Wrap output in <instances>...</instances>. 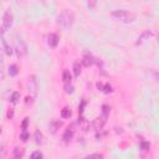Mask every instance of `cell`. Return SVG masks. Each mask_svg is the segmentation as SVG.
<instances>
[{"instance_id":"obj_30","label":"cell","mask_w":159,"mask_h":159,"mask_svg":"<svg viewBox=\"0 0 159 159\" xmlns=\"http://www.w3.org/2000/svg\"><path fill=\"white\" fill-rule=\"evenodd\" d=\"M13 116H14V112H13V111H9V112H7V118H13Z\"/></svg>"},{"instance_id":"obj_5","label":"cell","mask_w":159,"mask_h":159,"mask_svg":"<svg viewBox=\"0 0 159 159\" xmlns=\"http://www.w3.org/2000/svg\"><path fill=\"white\" fill-rule=\"evenodd\" d=\"M13 21H14V16L10 11H5L4 16H3V24H4V29L9 30L13 26Z\"/></svg>"},{"instance_id":"obj_25","label":"cell","mask_w":159,"mask_h":159,"mask_svg":"<svg viewBox=\"0 0 159 159\" xmlns=\"http://www.w3.org/2000/svg\"><path fill=\"white\" fill-rule=\"evenodd\" d=\"M43 157H44V154L41 153V152H34V153L31 154V158L32 159H37V158L40 159V158H43Z\"/></svg>"},{"instance_id":"obj_26","label":"cell","mask_w":159,"mask_h":159,"mask_svg":"<svg viewBox=\"0 0 159 159\" xmlns=\"http://www.w3.org/2000/svg\"><path fill=\"white\" fill-rule=\"evenodd\" d=\"M102 91L105 92V93H111V92H112V87L110 85H105L102 87Z\"/></svg>"},{"instance_id":"obj_14","label":"cell","mask_w":159,"mask_h":159,"mask_svg":"<svg viewBox=\"0 0 159 159\" xmlns=\"http://www.w3.org/2000/svg\"><path fill=\"white\" fill-rule=\"evenodd\" d=\"M13 157L16 158V159H20L24 157V149L22 148H15L14 149V153H13Z\"/></svg>"},{"instance_id":"obj_31","label":"cell","mask_w":159,"mask_h":159,"mask_svg":"<svg viewBox=\"0 0 159 159\" xmlns=\"http://www.w3.org/2000/svg\"><path fill=\"white\" fill-rule=\"evenodd\" d=\"M0 133H1V127H0Z\"/></svg>"},{"instance_id":"obj_2","label":"cell","mask_w":159,"mask_h":159,"mask_svg":"<svg viewBox=\"0 0 159 159\" xmlns=\"http://www.w3.org/2000/svg\"><path fill=\"white\" fill-rule=\"evenodd\" d=\"M112 18H114L116 20H119L122 22H133L136 20V15L127 11V10H114L112 11Z\"/></svg>"},{"instance_id":"obj_28","label":"cell","mask_w":159,"mask_h":159,"mask_svg":"<svg viewBox=\"0 0 159 159\" xmlns=\"http://www.w3.org/2000/svg\"><path fill=\"white\" fill-rule=\"evenodd\" d=\"M87 158H98V159H101V158H103V155L99 154V153H93V154L87 155Z\"/></svg>"},{"instance_id":"obj_1","label":"cell","mask_w":159,"mask_h":159,"mask_svg":"<svg viewBox=\"0 0 159 159\" xmlns=\"http://www.w3.org/2000/svg\"><path fill=\"white\" fill-rule=\"evenodd\" d=\"M73 21H75V14L69 9L62 10L57 16V25H60L62 29H70Z\"/></svg>"},{"instance_id":"obj_23","label":"cell","mask_w":159,"mask_h":159,"mask_svg":"<svg viewBox=\"0 0 159 159\" xmlns=\"http://www.w3.org/2000/svg\"><path fill=\"white\" fill-rule=\"evenodd\" d=\"M65 92L66 93H72L73 92V86L71 85V83H66L65 85Z\"/></svg>"},{"instance_id":"obj_3","label":"cell","mask_w":159,"mask_h":159,"mask_svg":"<svg viewBox=\"0 0 159 159\" xmlns=\"http://www.w3.org/2000/svg\"><path fill=\"white\" fill-rule=\"evenodd\" d=\"M15 51H16V55H18V57H22L26 55L28 52V49H26V45H25V43L22 41V39H16L15 41Z\"/></svg>"},{"instance_id":"obj_6","label":"cell","mask_w":159,"mask_h":159,"mask_svg":"<svg viewBox=\"0 0 159 159\" xmlns=\"http://www.w3.org/2000/svg\"><path fill=\"white\" fill-rule=\"evenodd\" d=\"M106 122H107V116L106 114H102V116L97 117V118L93 121V128L96 131H101L103 128V125L106 124Z\"/></svg>"},{"instance_id":"obj_22","label":"cell","mask_w":159,"mask_h":159,"mask_svg":"<svg viewBox=\"0 0 159 159\" xmlns=\"http://www.w3.org/2000/svg\"><path fill=\"white\" fill-rule=\"evenodd\" d=\"M29 138H30V134H29V133H28L26 131H22V133L20 134V139H21L22 142H26Z\"/></svg>"},{"instance_id":"obj_11","label":"cell","mask_w":159,"mask_h":159,"mask_svg":"<svg viewBox=\"0 0 159 159\" xmlns=\"http://www.w3.org/2000/svg\"><path fill=\"white\" fill-rule=\"evenodd\" d=\"M73 129L72 128H67V129H66V132L63 133V136H62V139L65 140V142H70L72 138H73Z\"/></svg>"},{"instance_id":"obj_10","label":"cell","mask_w":159,"mask_h":159,"mask_svg":"<svg viewBox=\"0 0 159 159\" xmlns=\"http://www.w3.org/2000/svg\"><path fill=\"white\" fill-rule=\"evenodd\" d=\"M82 63H83V66L88 67V66H92V65L95 63V58L92 57L91 55H85V56H83V58H82Z\"/></svg>"},{"instance_id":"obj_12","label":"cell","mask_w":159,"mask_h":159,"mask_svg":"<svg viewBox=\"0 0 159 159\" xmlns=\"http://www.w3.org/2000/svg\"><path fill=\"white\" fill-rule=\"evenodd\" d=\"M4 77H5V65H4L1 51H0V81L4 80Z\"/></svg>"},{"instance_id":"obj_4","label":"cell","mask_w":159,"mask_h":159,"mask_svg":"<svg viewBox=\"0 0 159 159\" xmlns=\"http://www.w3.org/2000/svg\"><path fill=\"white\" fill-rule=\"evenodd\" d=\"M28 90L30 93H32V96H36L37 95V90H39V85H37V81H36V77L34 75H31L29 77V81H28Z\"/></svg>"},{"instance_id":"obj_7","label":"cell","mask_w":159,"mask_h":159,"mask_svg":"<svg viewBox=\"0 0 159 159\" xmlns=\"http://www.w3.org/2000/svg\"><path fill=\"white\" fill-rule=\"evenodd\" d=\"M152 36H154V32H153V31H150V30H144L143 32H142V35L138 37L136 45L138 46V45H140V44H143L146 40H149V37H152Z\"/></svg>"},{"instance_id":"obj_8","label":"cell","mask_w":159,"mask_h":159,"mask_svg":"<svg viewBox=\"0 0 159 159\" xmlns=\"http://www.w3.org/2000/svg\"><path fill=\"white\" fill-rule=\"evenodd\" d=\"M61 127H62V122L57 121V119H52L51 122H50V124H49V129H50V132H51L52 134L57 133V131L60 129Z\"/></svg>"},{"instance_id":"obj_16","label":"cell","mask_w":159,"mask_h":159,"mask_svg":"<svg viewBox=\"0 0 159 159\" xmlns=\"http://www.w3.org/2000/svg\"><path fill=\"white\" fill-rule=\"evenodd\" d=\"M19 99H20V93L19 92H14V93L11 95V97H10V102L13 105H16L19 102Z\"/></svg>"},{"instance_id":"obj_21","label":"cell","mask_w":159,"mask_h":159,"mask_svg":"<svg viewBox=\"0 0 159 159\" xmlns=\"http://www.w3.org/2000/svg\"><path fill=\"white\" fill-rule=\"evenodd\" d=\"M97 5V0H87V6L90 7L91 10H93Z\"/></svg>"},{"instance_id":"obj_15","label":"cell","mask_w":159,"mask_h":159,"mask_svg":"<svg viewBox=\"0 0 159 159\" xmlns=\"http://www.w3.org/2000/svg\"><path fill=\"white\" fill-rule=\"evenodd\" d=\"M71 73H70V71H63V73H62V80H63V82L65 83H70L71 82Z\"/></svg>"},{"instance_id":"obj_29","label":"cell","mask_w":159,"mask_h":159,"mask_svg":"<svg viewBox=\"0 0 159 159\" xmlns=\"http://www.w3.org/2000/svg\"><path fill=\"white\" fill-rule=\"evenodd\" d=\"M1 150H3V152H1V153H0V157H1V158H4V157H5V154H6V150H5V147H3V148H1Z\"/></svg>"},{"instance_id":"obj_13","label":"cell","mask_w":159,"mask_h":159,"mask_svg":"<svg viewBox=\"0 0 159 159\" xmlns=\"http://www.w3.org/2000/svg\"><path fill=\"white\" fill-rule=\"evenodd\" d=\"M34 138H35L36 144H43V143H44V134H43V133H41L40 131H36V132H35Z\"/></svg>"},{"instance_id":"obj_24","label":"cell","mask_w":159,"mask_h":159,"mask_svg":"<svg viewBox=\"0 0 159 159\" xmlns=\"http://www.w3.org/2000/svg\"><path fill=\"white\" fill-rule=\"evenodd\" d=\"M150 148V144L148 143V142H140V149L143 150H148Z\"/></svg>"},{"instance_id":"obj_32","label":"cell","mask_w":159,"mask_h":159,"mask_svg":"<svg viewBox=\"0 0 159 159\" xmlns=\"http://www.w3.org/2000/svg\"><path fill=\"white\" fill-rule=\"evenodd\" d=\"M41 1H43V3H45V0H41Z\"/></svg>"},{"instance_id":"obj_20","label":"cell","mask_w":159,"mask_h":159,"mask_svg":"<svg viewBox=\"0 0 159 159\" xmlns=\"http://www.w3.org/2000/svg\"><path fill=\"white\" fill-rule=\"evenodd\" d=\"M16 73H18V66L11 65L9 67V75H10V76H16Z\"/></svg>"},{"instance_id":"obj_27","label":"cell","mask_w":159,"mask_h":159,"mask_svg":"<svg viewBox=\"0 0 159 159\" xmlns=\"http://www.w3.org/2000/svg\"><path fill=\"white\" fill-rule=\"evenodd\" d=\"M28 124H29V118H25V119H24V122H22V124H21V128H22V131H26V128H28Z\"/></svg>"},{"instance_id":"obj_18","label":"cell","mask_w":159,"mask_h":159,"mask_svg":"<svg viewBox=\"0 0 159 159\" xmlns=\"http://www.w3.org/2000/svg\"><path fill=\"white\" fill-rule=\"evenodd\" d=\"M3 45H4V49H5V52H6V55H11L13 54V49L9 46V44H7V41L5 40V39H3Z\"/></svg>"},{"instance_id":"obj_19","label":"cell","mask_w":159,"mask_h":159,"mask_svg":"<svg viewBox=\"0 0 159 159\" xmlns=\"http://www.w3.org/2000/svg\"><path fill=\"white\" fill-rule=\"evenodd\" d=\"M73 73H75V76H80V73H81V65L78 62L73 63Z\"/></svg>"},{"instance_id":"obj_17","label":"cell","mask_w":159,"mask_h":159,"mask_svg":"<svg viewBox=\"0 0 159 159\" xmlns=\"http://www.w3.org/2000/svg\"><path fill=\"white\" fill-rule=\"evenodd\" d=\"M71 114H72V112H71L70 108H67V107H65L63 110L61 111V117H62V118H70Z\"/></svg>"},{"instance_id":"obj_9","label":"cell","mask_w":159,"mask_h":159,"mask_svg":"<svg viewBox=\"0 0 159 159\" xmlns=\"http://www.w3.org/2000/svg\"><path fill=\"white\" fill-rule=\"evenodd\" d=\"M47 43H49V45L51 46V47H56L57 44H58V36L56 34H50Z\"/></svg>"}]
</instances>
